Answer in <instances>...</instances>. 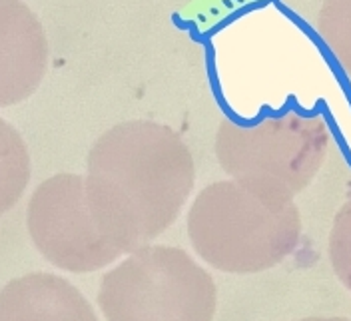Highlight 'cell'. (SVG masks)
Instances as JSON below:
<instances>
[{
    "instance_id": "obj_9",
    "label": "cell",
    "mask_w": 351,
    "mask_h": 321,
    "mask_svg": "<svg viewBox=\"0 0 351 321\" xmlns=\"http://www.w3.org/2000/svg\"><path fill=\"white\" fill-rule=\"evenodd\" d=\"M317 32L333 60L351 76V0H326L317 16Z\"/></svg>"
},
{
    "instance_id": "obj_6",
    "label": "cell",
    "mask_w": 351,
    "mask_h": 321,
    "mask_svg": "<svg viewBox=\"0 0 351 321\" xmlns=\"http://www.w3.org/2000/svg\"><path fill=\"white\" fill-rule=\"evenodd\" d=\"M48 68V40L22 0H0V108L32 96Z\"/></svg>"
},
{
    "instance_id": "obj_2",
    "label": "cell",
    "mask_w": 351,
    "mask_h": 321,
    "mask_svg": "<svg viewBox=\"0 0 351 321\" xmlns=\"http://www.w3.org/2000/svg\"><path fill=\"white\" fill-rule=\"evenodd\" d=\"M188 236L197 256L219 272L258 274L298 248L302 215L291 198L223 180L206 186L192 202Z\"/></svg>"
},
{
    "instance_id": "obj_8",
    "label": "cell",
    "mask_w": 351,
    "mask_h": 321,
    "mask_svg": "<svg viewBox=\"0 0 351 321\" xmlns=\"http://www.w3.org/2000/svg\"><path fill=\"white\" fill-rule=\"evenodd\" d=\"M30 182V154L22 136L0 118V215L22 198Z\"/></svg>"
},
{
    "instance_id": "obj_4",
    "label": "cell",
    "mask_w": 351,
    "mask_h": 321,
    "mask_svg": "<svg viewBox=\"0 0 351 321\" xmlns=\"http://www.w3.org/2000/svg\"><path fill=\"white\" fill-rule=\"evenodd\" d=\"M212 276L180 248L146 246L102 278L98 305L106 321H212Z\"/></svg>"
},
{
    "instance_id": "obj_3",
    "label": "cell",
    "mask_w": 351,
    "mask_h": 321,
    "mask_svg": "<svg viewBox=\"0 0 351 321\" xmlns=\"http://www.w3.org/2000/svg\"><path fill=\"white\" fill-rule=\"evenodd\" d=\"M329 142L331 130L324 114L284 108L252 120H221L216 156L232 180L293 200L324 166Z\"/></svg>"
},
{
    "instance_id": "obj_1",
    "label": "cell",
    "mask_w": 351,
    "mask_h": 321,
    "mask_svg": "<svg viewBox=\"0 0 351 321\" xmlns=\"http://www.w3.org/2000/svg\"><path fill=\"white\" fill-rule=\"evenodd\" d=\"M194 184L188 144L160 122H120L88 152V206L98 232L122 256L164 234L182 214Z\"/></svg>"
},
{
    "instance_id": "obj_5",
    "label": "cell",
    "mask_w": 351,
    "mask_h": 321,
    "mask_svg": "<svg viewBox=\"0 0 351 321\" xmlns=\"http://www.w3.org/2000/svg\"><path fill=\"white\" fill-rule=\"evenodd\" d=\"M28 234L52 265L88 274L122 256L96 228L84 176L56 174L34 190L26 212Z\"/></svg>"
},
{
    "instance_id": "obj_10",
    "label": "cell",
    "mask_w": 351,
    "mask_h": 321,
    "mask_svg": "<svg viewBox=\"0 0 351 321\" xmlns=\"http://www.w3.org/2000/svg\"><path fill=\"white\" fill-rule=\"evenodd\" d=\"M329 259L335 276L351 292V195L333 217L329 234Z\"/></svg>"
},
{
    "instance_id": "obj_7",
    "label": "cell",
    "mask_w": 351,
    "mask_h": 321,
    "mask_svg": "<svg viewBox=\"0 0 351 321\" xmlns=\"http://www.w3.org/2000/svg\"><path fill=\"white\" fill-rule=\"evenodd\" d=\"M0 321H98L92 305L70 281L28 274L0 289Z\"/></svg>"
},
{
    "instance_id": "obj_11",
    "label": "cell",
    "mask_w": 351,
    "mask_h": 321,
    "mask_svg": "<svg viewBox=\"0 0 351 321\" xmlns=\"http://www.w3.org/2000/svg\"><path fill=\"white\" fill-rule=\"evenodd\" d=\"M300 321H351V320H346V318H306V320H300Z\"/></svg>"
}]
</instances>
